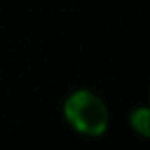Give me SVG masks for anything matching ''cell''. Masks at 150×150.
I'll list each match as a JSON object with an SVG mask.
<instances>
[{
	"label": "cell",
	"instance_id": "1",
	"mask_svg": "<svg viewBox=\"0 0 150 150\" xmlns=\"http://www.w3.org/2000/svg\"><path fill=\"white\" fill-rule=\"evenodd\" d=\"M63 118L82 137L99 139L106 133L110 112L106 103L88 88L74 89L63 101Z\"/></svg>",
	"mask_w": 150,
	"mask_h": 150
},
{
	"label": "cell",
	"instance_id": "2",
	"mask_svg": "<svg viewBox=\"0 0 150 150\" xmlns=\"http://www.w3.org/2000/svg\"><path fill=\"white\" fill-rule=\"evenodd\" d=\"M127 124L139 137L150 139V105L133 108L127 116Z\"/></svg>",
	"mask_w": 150,
	"mask_h": 150
}]
</instances>
